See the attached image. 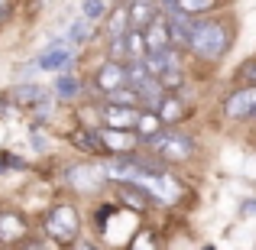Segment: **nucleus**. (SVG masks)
I'll return each mask as SVG.
<instances>
[{"label": "nucleus", "mask_w": 256, "mask_h": 250, "mask_svg": "<svg viewBox=\"0 0 256 250\" xmlns=\"http://www.w3.org/2000/svg\"><path fill=\"white\" fill-rule=\"evenodd\" d=\"M130 30H133V23H130V7H126V4H114L110 17L104 20V39H107V43L124 39Z\"/></svg>", "instance_id": "obj_12"}, {"label": "nucleus", "mask_w": 256, "mask_h": 250, "mask_svg": "<svg viewBox=\"0 0 256 250\" xmlns=\"http://www.w3.org/2000/svg\"><path fill=\"white\" fill-rule=\"evenodd\" d=\"M143 107H120V104H100V127L110 130H136Z\"/></svg>", "instance_id": "obj_8"}, {"label": "nucleus", "mask_w": 256, "mask_h": 250, "mask_svg": "<svg viewBox=\"0 0 256 250\" xmlns=\"http://www.w3.org/2000/svg\"><path fill=\"white\" fill-rule=\"evenodd\" d=\"M250 208H256V201H253V205H250Z\"/></svg>", "instance_id": "obj_30"}, {"label": "nucleus", "mask_w": 256, "mask_h": 250, "mask_svg": "<svg viewBox=\"0 0 256 250\" xmlns=\"http://www.w3.org/2000/svg\"><path fill=\"white\" fill-rule=\"evenodd\" d=\"M194 26H198V20L194 17H185V13H169V30H172V46L182 52L192 49L194 43Z\"/></svg>", "instance_id": "obj_11"}, {"label": "nucleus", "mask_w": 256, "mask_h": 250, "mask_svg": "<svg viewBox=\"0 0 256 250\" xmlns=\"http://www.w3.org/2000/svg\"><path fill=\"white\" fill-rule=\"evenodd\" d=\"M13 10H16V4H13V0H0V26H4V23H10Z\"/></svg>", "instance_id": "obj_25"}, {"label": "nucleus", "mask_w": 256, "mask_h": 250, "mask_svg": "<svg viewBox=\"0 0 256 250\" xmlns=\"http://www.w3.org/2000/svg\"><path fill=\"white\" fill-rule=\"evenodd\" d=\"M110 4H126V0H110Z\"/></svg>", "instance_id": "obj_29"}, {"label": "nucleus", "mask_w": 256, "mask_h": 250, "mask_svg": "<svg viewBox=\"0 0 256 250\" xmlns=\"http://www.w3.org/2000/svg\"><path fill=\"white\" fill-rule=\"evenodd\" d=\"M224 117L227 120H256V85H240L224 98Z\"/></svg>", "instance_id": "obj_5"}, {"label": "nucleus", "mask_w": 256, "mask_h": 250, "mask_svg": "<svg viewBox=\"0 0 256 250\" xmlns=\"http://www.w3.org/2000/svg\"><path fill=\"white\" fill-rule=\"evenodd\" d=\"M82 78L72 75V72H65V75H56V85H52V94H56L58 101H75L82 98Z\"/></svg>", "instance_id": "obj_16"}, {"label": "nucleus", "mask_w": 256, "mask_h": 250, "mask_svg": "<svg viewBox=\"0 0 256 250\" xmlns=\"http://www.w3.org/2000/svg\"><path fill=\"white\" fill-rule=\"evenodd\" d=\"M244 78H246L250 85H256V62H250V65L244 69Z\"/></svg>", "instance_id": "obj_26"}, {"label": "nucleus", "mask_w": 256, "mask_h": 250, "mask_svg": "<svg viewBox=\"0 0 256 250\" xmlns=\"http://www.w3.org/2000/svg\"><path fill=\"white\" fill-rule=\"evenodd\" d=\"M104 101H107V104H120V107H143L140 91H136V88H130V85H126V88H117V91L107 94Z\"/></svg>", "instance_id": "obj_23"}, {"label": "nucleus", "mask_w": 256, "mask_h": 250, "mask_svg": "<svg viewBox=\"0 0 256 250\" xmlns=\"http://www.w3.org/2000/svg\"><path fill=\"white\" fill-rule=\"evenodd\" d=\"M156 114L162 117V124H166V127H178L182 120L188 117V104H185V98L175 91V94H166V101L159 104V111H156Z\"/></svg>", "instance_id": "obj_14"}, {"label": "nucleus", "mask_w": 256, "mask_h": 250, "mask_svg": "<svg viewBox=\"0 0 256 250\" xmlns=\"http://www.w3.org/2000/svg\"><path fill=\"white\" fill-rule=\"evenodd\" d=\"M146 150H152L159 159H166L169 166H175V163H188V159L194 156V137H188V133H178L175 127H166L162 133H156V137L146 143Z\"/></svg>", "instance_id": "obj_3"}, {"label": "nucleus", "mask_w": 256, "mask_h": 250, "mask_svg": "<svg viewBox=\"0 0 256 250\" xmlns=\"http://www.w3.org/2000/svg\"><path fill=\"white\" fill-rule=\"evenodd\" d=\"M126 250H159V237L150 227H143V231H136V237L126 244Z\"/></svg>", "instance_id": "obj_24"}, {"label": "nucleus", "mask_w": 256, "mask_h": 250, "mask_svg": "<svg viewBox=\"0 0 256 250\" xmlns=\"http://www.w3.org/2000/svg\"><path fill=\"white\" fill-rule=\"evenodd\" d=\"M166 130V124H162V117H159L156 111H143L140 114V124H136V137H140V143H150L156 133H162Z\"/></svg>", "instance_id": "obj_17"}, {"label": "nucleus", "mask_w": 256, "mask_h": 250, "mask_svg": "<svg viewBox=\"0 0 256 250\" xmlns=\"http://www.w3.org/2000/svg\"><path fill=\"white\" fill-rule=\"evenodd\" d=\"M218 4H220V0H178L172 13H185V17L201 20V17H214Z\"/></svg>", "instance_id": "obj_18"}, {"label": "nucleus", "mask_w": 256, "mask_h": 250, "mask_svg": "<svg viewBox=\"0 0 256 250\" xmlns=\"http://www.w3.org/2000/svg\"><path fill=\"white\" fill-rule=\"evenodd\" d=\"M23 250H42V244H32V240H30V244H26Z\"/></svg>", "instance_id": "obj_28"}, {"label": "nucleus", "mask_w": 256, "mask_h": 250, "mask_svg": "<svg viewBox=\"0 0 256 250\" xmlns=\"http://www.w3.org/2000/svg\"><path fill=\"white\" fill-rule=\"evenodd\" d=\"M98 137H100V146H104L107 156H130L136 153L140 146V137L136 130H110V127H98Z\"/></svg>", "instance_id": "obj_7"}, {"label": "nucleus", "mask_w": 256, "mask_h": 250, "mask_svg": "<svg viewBox=\"0 0 256 250\" xmlns=\"http://www.w3.org/2000/svg\"><path fill=\"white\" fill-rule=\"evenodd\" d=\"M26 221L20 218V214H13V211H0V240L4 244H20V240L26 237Z\"/></svg>", "instance_id": "obj_15"}, {"label": "nucleus", "mask_w": 256, "mask_h": 250, "mask_svg": "<svg viewBox=\"0 0 256 250\" xmlns=\"http://www.w3.org/2000/svg\"><path fill=\"white\" fill-rule=\"evenodd\" d=\"M42 231L46 237L52 240L56 247H75L78 234H82V218H78V208L68 205V201H58V205H52L49 211H46L42 218Z\"/></svg>", "instance_id": "obj_2"}, {"label": "nucleus", "mask_w": 256, "mask_h": 250, "mask_svg": "<svg viewBox=\"0 0 256 250\" xmlns=\"http://www.w3.org/2000/svg\"><path fill=\"white\" fill-rule=\"evenodd\" d=\"M65 36H68L72 46H84V43H91V36H94V23L78 13V17L72 20V26H68V33H65Z\"/></svg>", "instance_id": "obj_22"}, {"label": "nucleus", "mask_w": 256, "mask_h": 250, "mask_svg": "<svg viewBox=\"0 0 256 250\" xmlns=\"http://www.w3.org/2000/svg\"><path fill=\"white\" fill-rule=\"evenodd\" d=\"M126 85H130L126 62H110V59H104V62L98 65V72H94V91H98L100 98H107V94H114L117 88H126Z\"/></svg>", "instance_id": "obj_6"}, {"label": "nucleus", "mask_w": 256, "mask_h": 250, "mask_svg": "<svg viewBox=\"0 0 256 250\" xmlns=\"http://www.w3.org/2000/svg\"><path fill=\"white\" fill-rule=\"evenodd\" d=\"M110 10H114V4L110 0H82V4H78V13H82L84 20H91L94 26H104V20L110 17Z\"/></svg>", "instance_id": "obj_19"}, {"label": "nucleus", "mask_w": 256, "mask_h": 250, "mask_svg": "<svg viewBox=\"0 0 256 250\" xmlns=\"http://www.w3.org/2000/svg\"><path fill=\"white\" fill-rule=\"evenodd\" d=\"M68 140L78 146V150H84L88 156H100V153H104V146H100V137H98V130H88V127H78V130L72 133Z\"/></svg>", "instance_id": "obj_20"}, {"label": "nucleus", "mask_w": 256, "mask_h": 250, "mask_svg": "<svg viewBox=\"0 0 256 250\" xmlns=\"http://www.w3.org/2000/svg\"><path fill=\"white\" fill-rule=\"evenodd\" d=\"M150 195L143 192V188H136V185H126L124 192H120V205L124 208H130V211H136V214H143L146 208H150Z\"/></svg>", "instance_id": "obj_21"}, {"label": "nucleus", "mask_w": 256, "mask_h": 250, "mask_svg": "<svg viewBox=\"0 0 256 250\" xmlns=\"http://www.w3.org/2000/svg\"><path fill=\"white\" fill-rule=\"evenodd\" d=\"M49 88H42V85H36V82H23V85H16L13 88V94H10V101L16 107H30V111H36L39 104H42L46 98H49Z\"/></svg>", "instance_id": "obj_13"}, {"label": "nucleus", "mask_w": 256, "mask_h": 250, "mask_svg": "<svg viewBox=\"0 0 256 250\" xmlns=\"http://www.w3.org/2000/svg\"><path fill=\"white\" fill-rule=\"evenodd\" d=\"M39 72H49V75H65V72L75 65V46L68 43V36H52L46 43V49L36 56Z\"/></svg>", "instance_id": "obj_4"}, {"label": "nucleus", "mask_w": 256, "mask_h": 250, "mask_svg": "<svg viewBox=\"0 0 256 250\" xmlns=\"http://www.w3.org/2000/svg\"><path fill=\"white\" fill-rule=\"evenodd\" d=\"M230 26L224 23L220 17H201L198 26H194V43H192V56L201 59V62H220V59L230 52Z\"/></svg>", "instance_id": "obj_1"}, {"label": "nucleus", "mask_w": 256, "mask_h": 250, "mask_svg": "<svg viewBox=\"0 0 256 250\" xmlns=\"http://www.w3.org/2000/svg\"><path fill=\"white\" fill-rule=\"evenodd\" d=\"M72 250H100V247H98V244H91V240H78V244L72 247Z\"/></svg>", "instance_id": "obj_27"}, {"label": "nucleus", "mask_w": 256, "mask_h": 250, "mask_svg": "<svg viewBox=\"0 0 256 250\" xmlns=\"http://www.w3.org/2000/svg\"><path fill=\"white\" fill-rule=\"evenodd\" d=\"M143 36H146V49L150 52H166V49H172V30H169V13H159L156 20H152L150 26L143 30Z\"/></svg>", "instance_id": "obj_10"}, {"label": "nucleus", "mask_w": 256, "mask_h": 250, "mask_svg": "<svg viewBox=\"0 0 256 250\" xmlns=\"http://www.w3.org/2000/svg\"><path fill=\"white\" fill-rule=\"evenodd\" d=\"M65 179H68V185L75 188V192H98L100 185H104V166H91V163H78L72 166L68 172H65Z\"/></svg>", "instance_id": "obj_9"}]
</instances>
